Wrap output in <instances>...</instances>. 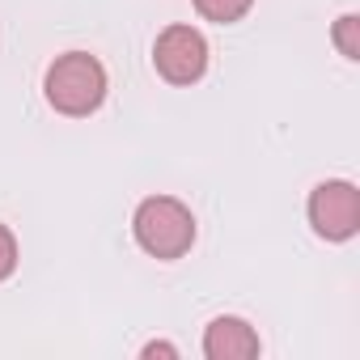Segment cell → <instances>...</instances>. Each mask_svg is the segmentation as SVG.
<instances>
[{
    "mask_svg": "<svg viewBox=\"0 0 360 360\" xmlns=\"http://www.w3.org/2000/svg\"><path fill=\"white\" fill-rule=\"evenodd\" d=\"M18 271V238L9 225H0V280H9Z\"/></svg>",
    "mask_w": 360,
    "mask_h": 360,
    "instance_id": "8",
    "label": "cell"
},
{
    "mask_svg": "<svg viewBox=\"0 0 360 360\" xmlns=\"http://www.w3.org/2000/svg\"><path fill=\"white\" fill-rule=\"evenodd\" d=\"M153 68L169 85H195L208 72V39L195 26H165L153 43Z\"/></svg>",
    "mask_w": 360,
    "mask_h": 360,
    "instance_id": "3",
    "label": "cell"
},
{
    "mask_svg": "<svg viewBox=\"0 0 360 360\" xmlns=\"http://www.w3.org/2000/svg\"><path fill=\"white\" fill-rule=\"evenodd\" d=\"M131 233L144 255L174 263L195 246V217L174 195H148V200H140V208L131 217Z\"/></svg>",
    "mask_w": 360,
    "mask_h": 360,
    "instance_id": "2",
    "label": "cell"
},
{
    "mask_svg": "<svg viewBox=\"0 0 360 360\" xmlns=\"http://www.w3.org/2000/svg\"><path fill=\"white\" fill-rule=\"evenodd\" d=\"M43 94H47L51 110H60L68 119H85L106 102V68L89 51H64L51 60V68L43 77Z\"/></svg>",
    "mask_w": 360,
    "mask_h": 360,
    "instance_id": "1",
    "label": "cell"
},
{
    "mask_svg": "<svg viewBox=\"0 0 360 360\" xmlns=\"http://www.w3.org/2000/svg\"><path fill=\"white\" fill-rule=\"evenodd\" d=\"M309 225L326 242H347L360 229V191L347 178H326L309 191Z\"/></svg>",
    "mask_w": 360,
    "mask_h": 360,
    "instance_id": "4",
    "label": "cell"
},
{
    "mask_svg": "<svg viewBox=\"0 0 360 360\" xmlns=\"http://www.w3.org/2000/svg\"><path fill=\"white\" fill-rule=\"evenodd\" d=\"M140 356H144V360H153V356L174 360V356H178V347H174V343H165V339H153V343H144V347H140Z\"/></svg>",
    "mask_w": 360,
    "mask_h": 360,
    "instance_id": "9",
    "label": "cell"
},
{
    "mask_svg": "<svg viewBox=\"0 0 360 360\" xmlns=\"http://www.w3.org/2000/svg\"><path fill=\"white\" fill-rule=\"evenodd\" d=\"M263 343H259V330L246 322V318H233V314H221L208 322L204 330V356L208 360H250L259 356Z\"/></svg>",
    "mask_w": 360,
    "mask_h": 360,
    "instance_id": "5",
    "label": "cell"
},
{
    "mask_svg": "<svg viewBox=\"0 0 360 360\" xmlns=\"http://www.w3.org/2000/svg\"><path fill=\"white\" fill-rule=\"evenodd\" d=\"M255 0H195V13L204 22H217V26H233L250 13Z\"/></svg>",
    "mask_w": 360,
    "mask_h": 360,
    "instance_id": "6",
    "label": "cell"
},
{
    "mask_svg": "<svg viewBox=\"0 0 360 360\" xmlns=\"http://www.w3.org/2000/svg\"><path fill=\"white\" fill-rule=\"evenodd\" d=\"M335 47H339V56L343 60H360V18L356 13H343L339 22H335Z\"/></svg>",
    "mask_w": 360,
    "mask_h": 360,
    "instance_id": "7",
    "label": "cell"
}]
</instances>
